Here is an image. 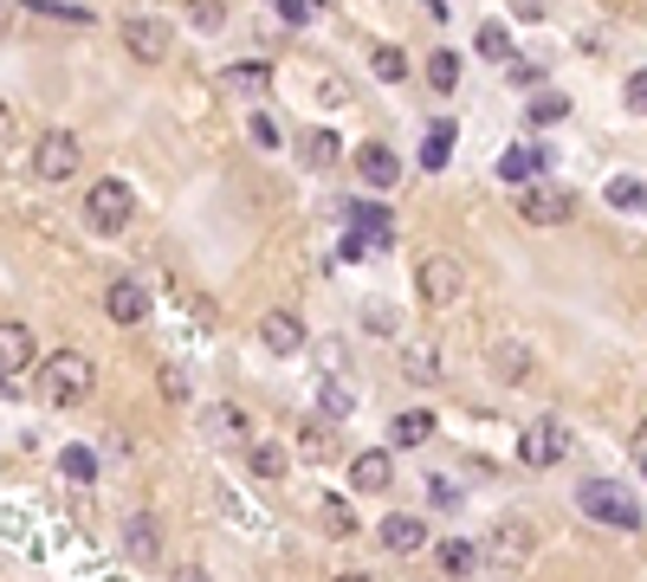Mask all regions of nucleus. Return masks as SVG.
I'll list each match as a JSON object with an SVG mask.
<instances>
[{"mask_svg": "<svg viewBox=\"0 0 647 582\" xmlns=\"http://www.w3.org/2000/svg\"><path fill=\"white\" fill-rule=\"evenodd\" d=\"M337 582H376V577H357V570H350V577H337Z\"/></svg>", "mask_w": 647, "mask_h": 582, "instance_id": "obj_50", "label": "nucleus"}, {"mask_svg": "<svg viewBox=\"0 0 647 582\" xmlns=\"http://www.w3.org/2000/svg\"><path fill=\"white\" fill-rule=\"evenodd\" d=\"M518 453H524V466H557V459L570 453V428H564L557 415H544V421L524 428V446H518Z\"/></svg>", "mask_w": 647, "mask_h": 582, "instance_id": "obj_9", "label": "nucleus"}, {"mask_svg": "<svg viewBox=\"0 0 647 582\" xmlns=\"http://www.w3.org/2000/svg\"><path fill=\"white\" fill-rule=\"evenodd\" d=\"M246 466H253L259 479H286V466H291L286 440H246Z\"/></svg>", "mask_w": 647, "mask_h": 582, "instance_id": "obj_19", "label": "nucleus"}, {"mask_svg": "<svg viewBox=\"0 0 647 582\" xmlns=\"http://www.w3.org/2000/svg\"><path fill=\"white\" fill-rule=\"evenodd\" d=\"M337 130H304V143H298V155H304V168H337Z\"/></svg>", "mask_w": 647, "mask_h": 582, "instance_id": "obj_24", "label": "nucleus"}, {"mask_svg": "<svg viewBox=\"0 0 647 582\" xmlns=\"http://www.w3.org/2000/svg\"><path fill=\"white\" fill-rule=\"evenodd\" d=\"M428 499L453 511V505H460V486H453V479H428Z\"/></svg>", "mask_w": 647, "mask_h": 582, "instance_id": "obj_41", "label": "nucleus"}, {"mask_svg": "<svg viewBox=\"0 0 647 582\" xmlns=\"http://www.w3.org/2000/svg\"><path fill=\"white\" fill-rule=\"evenodd\" d=\"M259 344H266L273 357H298V350L311 344V330H304L298 311H266V317H259Z\"/></svg>", "mask_w": 647, "mask_h": 582, "instance_id": "obj_10", "label": "nucleus"}, {"mask_svg": "<svg viewBox=\"0 0 647 582\" xmlns=\"http://www.w3.org/2000/svg\"><path fill=\"white\" fill-rule=\"evenodd\" d=\"M415 291H421V304H453V298L466 291V266H460L453 253H428V259L415 266Z\"/></svg>", "mask_w": 647, "mask_h": 582, "instance_id": "obj_5", "label": "nucleus"}, {"mask_svg": "<svg viewBox=\"0 0 647 582\" xmlns=\"http://www.w3.org/2000/svg\"><path fill=\"white\" fill-rule=\"evenodd\" d=\"M13 20H20V0H0V33H7Z\"/></svg>", "mask_w": 647, "mask_h": 582, "instance_id": "obj_48", "label": "nucleus"}, {"mask_svg": "<svg viewBox=\"0 0 647 582\" xmlns=\"http://www.w3.org/2000/svg\"><path fill=\"white\" fill-rule=\"evenodd\" d=\"M182 13H188L195 33H227V0H188Z\"/></svg>", "mask_w": 647, "mask_h": 582, "instance_id": "obj_30", "label": "nucleus"}, {"mask_svg": "<svg viewBox=\"0 0 647 582\" xmlns=\"http://www.w3.org/2000/svg\"><path fill=\"white\" fill-rule=\"evenodd\" d=\"M124 46H130V59H137V66H162V59H169V20H155V13H130V20H124Z\"/></svg>", "mask_w": 647, "mask_h": 582, "instance_id": "obj_8", "label": "nucleus"}, {"mask_svg": "<svg viewBox=\"0 0 647 582\" xmlns=\"http://www.w3.org/2000/svg\"><path fill=\"white\" fill-rule=\"evenodd\" d=\"M20 13H33V20H66V26H91V7H66V0H20Z\"/></svg>", "mask_w": 647, "mask_h": 582, "instance_id": "obj_26", "label": "nucleus"}, {"mask_svg": "<svg viewBox=\"0 0 647 582\" xmlns=\"http://www.w3.org/2000/svg\"><path fill=\"white\" fill-rule=\"evenodd\" d=\"M505 78H511V84H538V78H544V66H538V59H518V53H511V59H505Z\"/></svg>", "mask_w": 647, "mask_h": 582, "instance_id": "obj_38", "label": "nucleus"}, {"mask_svg": "<svg viewBox=\"0 0 647 582\" xmlns=\"http://www.w3.org/2000/svg\"><path fill=\"white\" fill-rule=\"evenodd\" d=\"M434 557H440V570H447V577H473V570H480V544H466V537H447Z\"/></svg>", "mask_w": 647, "mask_h": 582, "instance_id": "obj_23", "label": "nucleus"}, {"mask_svg": "<svg viewBox=\"0 0 647 582\" xmlns=\"http://www.w3.org/2000/svg\"><path fill=\"white\" fill-rule=\"evenodd\" d=\"M531 544H538V531H531L524 517H499V524H493V557H499V563H524Z\"/></svg>", "mask_w": 647, "mask_h": 582, "instance_id": "obj_16", "label": "nucleus"}, {"mask_svg": "<svg viewBox=\"0 0 647 582\" xmlns=\"http://www.w3.org/2000/svg\"><path fill=\"white\" fill-rule=\"evenodd\" d=\"M124 550H130L137 563H155V557H162V524H155L149 511H137V517L124 524Z\"/></svg>", "mask_w": 647, "mask_h": 582, "instance_id": "obj_17", "label": "nucleus"}, {"mask_svg": "<svg viewBox=\"0 0 647 582\" xmlns=\"http://www.w3.org/2000/svg\"><path fill=\"white\" fill-rule=\"evenodd\" d=\"M33 369H39V337L26 324H0V382L20 388Z\"/></svg>", "mask_w": 647, "mask_h": 582, "instance_id": "obj_7", "label": "nucleus"}, {"mask_svg": "<svg viewBox=\"0 0 647 582\" xmlns=\"http://www.w3.org/2000/svg\"><path fill=\"white\" fill-rule=\"evenodd\" d=\"M317 524H324L331 537H357V511L344 505V499H324V505H317Z\"/></svg>", "mask_w": 647, "mask_h": 582, "instance_id": "obj_33", "label": "nucleus"}, {"mask_svg": "<svg viewBox=\"0 0 647 582\" xmlns=\"http://www.w3.org/2000/svg\"><path fill=\"white\" fill-rule=\"evenodd\" d=\"M421 440H434V415H428V408L395 415V446H421Z\"/></svg>", "mask_w": 647, "mask_h": 582, "instance_id": "obj_28", "label": "nucleus"}, {"mask_svg": "<svg viewBox=\"0 0 647 582\" xmlns=\"http://www.w3.org/2000/svg\"><path fill=\"white\" fill-rule=\"evenodd\" d=\"M273 13H279L286 26H304V20H311V0H273Z\"/></svg>", "mask_w": 647, "mask_h": 582, "instance_id": "obj_39", "label": "nucleus"}, {"mask_svg": "<svg viewBox=\"0 0 647 582\" xmlns=\"http://www.w3.org/2000/svg\"><path fill=\"white\" fill-rule=\"evenodd\" d=\"M162 395H169V401H188V382H182L175 369H162Z\"/></svg>", "mask_w": 647, "mask_h": 582, "instance_id": "obj_43", "label": "nucleus"}, {"mask_svg": "<svg viewBox=\"0 0 647 582\" xmlns=\"http://www.w3.org/2000/svg\"><path fill=\"white\" fill-rule=\"evenodd\" d=\"M169 582H208V570H195V563H188V570H175Z\"/></svg>", "mask_w": 647, "mask_h": 582, "instance_id": "obj_49", "label": "nucleus"}, {"mask_svg": "<svg viewBox=\"0 0 647 582\" xmlns=\"http://www.w3.org/2000/svg\"><path fill=\"white\" fill-rule=\"evenodd\" d=\"M402 369H408V382H434V375H440V357H434L428 344H408V350H402Z\"/></svg>", "mask_w": 647, "mask_h": 582, "instance_id": "obj_35", "label": "nucleus"}, {"mask_svg": "<svg viewBox=\"0 0 647 582\" xmlns=\"http://www.w3.org/2000/svg\"><path fill=\"white\" fill-rule=\"evenodd\" d=\"M628 104H635V110H647V72L628 78Z\"/></svg>", "mask_w": 647, "mask_h": 582, "instance_id": "obj_45", "label": "nucleus"}, {"mask_svg": "<svg viewBox=\"0 0 647 582\" xmlns=\"http://www.w3.org/2000/svg\"><path fill=\"white\" fill-rule=\"evenodd\" d=\"M628 453H635V466H642V473H647V421H642V428H635V440H628Z\"/></svg>", "mask_w": 647, "mask_h": 582, "instance_id": "obj_46", "label": "nucleus"}, {"mask_svg": "<svg viewBox=\"0 0 647 582\" xmlns=\"http://www.w3.org/2000/svg\"><path fill=\"white\" fill-rule=\"evenodd\" d=\"M609 208H622V214H635V208H647V188H642V175H615V182H609Z\"/></svg>", "mask_w": 647, "mask_h": 582, "instance_id": "obj_32", "label": "nucleus"}, {"mask_svg": "<svg viewBox=\"0 0 647 582\" xmlns=\"http://www.w3.org/2000/svg\"><path fill=\"white\" fill-rule=\"evenodd\" d=\"M344 214H350V226H357L362 246H395V214H389L382 201H350Z\"/></svg>", "mask_w": 647, "mask_h": 582, "instance_id": "obj_13", "label": "nucleus"}, {"mask_svg": "<svg viewBox=\"0 0 647 582\" xmlns=\"http://www.w3.org/2000/svg\"><path fill=\"white\" fill-rule=\"evenodd\" d=\"M551 168V149H505L499 155V175L511 182V188H524V182H538Z\"/></svg>", "mask_w": 647, "mask_h": 582, "instance_id": "obj_18", "label": "nucleus"}, {"mask_svg": "<svg viewBox=\"0 0 647 582\" xmlns=\"http://www.w3.org/2000/svg\"><path fill=\"white\" fill-rule=\"evenodd\" d=\"M201 428H208V440H246V408L220 401V408H208V415H201Z\"/></svg>", "mask_w": 647, "mask_h": 582, "instance_id": "obj_22", "label": "nucleus"}, {"mask_svg": "<svg viewBox=\"0 0 647 582\" xmlns=\"http://www.w3.org/2000/svg\"><path fill=\"white\" fill-rule=\"evenodd\" d=\"M524 110H531V124H564V117H570V97H564V91H531Z\"/></svg>", "mask_w": 647, "mask_h": 582, "instance_id": "obj_31", "label": "nucleus"}, {"mask_svg": "<svg viewBox=\"0 0 647 582\" xmlns=\"http://www.w3.org/2000/svg\"><path fill=\"white\" fill-rule=\"evenodd\" d=\"M357 175L369 182V188H395V182H402V155H395L389 143H362L357 149Z\"/></svg>", "mask_w": 647, "mask_h": 582, "instance_id": "obj_14", "label": "nucleus"}, {"mask_svg": "<svg viewBox=\"0 0 647 582\" xmlns=\"http://www.w3.org/2000/svg\"><path fill=\"white\" fill-rule=\"evenodd\" d=\"M473 53H480V59H493V66H505V59H511V33H505L499 20H486V26L473 33Z\"/></svg>", "mask_w": 647, "mask_h": 582, "instance_id": "obj_27", "label": "nucleus"}, {"mask_svg": "<svg viewBox=\"0 0 647 582\" xmlns=\"http://www.w3.org/2000/svg\"><path fill=\"white\" fill-rule=\"evenodd\" d=\"M78 137L72 130H46L39 143H33V175L46 182V188H59V182H78Z\"/></svg>", "mask_w": 647, "mask_h": 582, "instance_id": "obj_4", "label": "nucleus"}, {"mask_svg": "<svg viewBox=\"0 0 647 582\" xmlns=\"http://www.w3.org/2000/svg\"><path fill=\"white\" fill-rule=\"evenodd\" d=\"M59 473H66V479H78V486H91V479H97L91 446H66V453H59Z\"/></svg>", "mask_w": 647, "mask_h": 582, "instance_id": "obj_36", "label": "nucleus"}, {"mask_svg": "<svg viewBox=\"0 0 647 582\" xmlns=\"http://www.w3.org/2000/svg\"><path fill=\"white\" fill-rule=\"evenodd\" d=\"M298 446H304V453H311V459H324V453H331V446H324V421H311V428H304V434H298Z\"/></svg>", "mask_w": 647, "mask_h": 582, "instance_id": "obj_40", "label": "nucleus"}, {"mask_svg": "<svg viewBox=\"0 0 647 582\" xmlns=\"http://www.w3.org/2000/svg\"><path fill=\"white\" fill-rule=\"evenodd\" d=\"M137 214V195H130V182H117V175H104L97 188H84V220H91V233H124Z\"/></svg>", "mask_w": 647, "mask_h": 582, "instance_id": "obj_3", "label": "nucleus"}, {"mask_svg": "<svg viewBox=\"0 0 647 582\" xmlns=\"http://www.w3.org/2000/svg\"><path fill=\"white\" fill-rule=\"evenodd\" d=\"M246 137H253L259 149H279V143H286V137H279V124H273L266 110H253V117H246Z\"/></svg>", "mask_w": 647, "mask_h": 582, "instance_id": "obj_37", "label": "nucleus"}, {"mask_svg": "<svg viewBox=\"0 0 647 582\" xmlns=\"http://www.w3.org/2000/svg\"><path fill=\"white\" fill-rule=\"evenodd\" d=\"M369 72L382 78V84H402V78H408V53H402V46H376V53H369Z\"/></svg>", "mask_w": 647, "mask_h": 582, "instance_id": "obj_29", "label": "nucleus"}, {"mask_svg": "<svg viewBox=\"0 0 647 582\" xmlns=\"http://www.w3.org/2000/svg\"><path fill=\"white\" fill-rule=\"evenodd\" d=\"M350 486H357V492H389V486H395V459H389L382 446L357 453V459H350Z\"/></svg>", "mask_w": 647, "mask_h": 582, "instance_id": "obj_15", "label": "nucleus"}, {"mask_svg": "<svg viewBox=\"0 0 647 582\" xmlns=\"http://www.w3.org/2000/svg\"><path fill=\"white\" fill-rule=\"evenodd\" d=\"M91 388H97V363H91L84 350H53V357H39V395H46L53 408H78Z\"/></svg>", "mask_w": 647, "mask_h": 582, "instance_id": "obj_1", "label": "nucleus"}, {"mask_svg": "<svg viewBox=\"0 0 647 582\" xmlns=\"http://www.w3.org/2000/svg\"><path fill=\"white\" fill-rule=\"evenodd\" d=\"M104 317H111V324H124V330H130V324H143V317H149V291L137 286V279L104 286Z\"/></svg>", "mask_w": 647, "mask_h": 582, "instance_id": "obj_12", "label": "nucleus"}, {"mask_svg": "<svg viewBox=\"0 0 647 582\" xmlns=\"http://www.w3.org/2000/svg\"><path fill=\"white\" fill-rule=\"evenodd\" d=\"M576 505L589 511L596 524H609V531H642V499L622 486V479H582V492H576Z\"/></svg>", "mask_w": 647, "mask_h": 582, "instance_id": "obj_2", "label": "nucleus"}, {"mask_svg": "<svg viewBox=\"0 0 647 582\" xmlns=\"http://www.w3.org/2000/svg\"><path fill=\"white\" fill-rule=\"evenodd\" d=\"M518 214L531 226H564V220H576V195L570 188H551V182H524L518 188Z\"/></svg>", "mask_w": 647, "mask_h": 582, "instance_id": "obj_6", "label": "nucleus"}, {"mask_svg": "<svg viewBox=\"0 0 647 582\" xmlns=\"http://www.w3.org/2000/svg\"><path fill=\"white\" fill-rule=\"evenodd\" d=\"M13 137H20V117H13V110H7V104H0V149L13 143Z\"/></svg>", "mask_w": 647, "mask_h": 582, "instance_id": "obj_44", "label": "nucleus"}, {"mask_svg": "<svg viewBox=\"0 0 647 582\" xmlns=\"http://www.w3.org/2000/svg\"><path fill=\"white\" fill-rule=\"evenodd\" d=\"M453 137H460V124H447V117L421 137V168H428V175H440V168L453 162Z\"/></svg>", "mask_w": 647, "mask_h": 582, "instance_id": "obj_20", "label": "nucleus"}, {"mask_svg": "<svg viewBox=\"0 0 647 582\" xmlns=\"http://www.w3.org/2000/svg\"><path fill=\"white\" fill-rule=\"evenodd\" d=\"M376 537H382V550H395V557H415V550H428V524H421L415 511H389Z\"/></svg>", "mask_w": 647, "mask_h": 582, "instance_id": "obj_11", "label": "nucleus"}, {"mask_svg": "<svg viewBox=\"0 0 647 582\" xmlns=\"http://www.w3.org/2000/svg\"><path fill=\"white\" fill-rule=\"evenodd\" d=\"M220 84H233V91H273V66L266 59H246V66H227Z\"/></svg>", "mask_w": 647, "mask_h": 582, "instance_id": "obj_25", "label": "nucleus"}, {"mask_svg": "<svg viewBox=\"0 0 647 582\" xmlns=\"http://www.w3.org/2000/svg\"><path fill=\"white\" fill-rule=\"evenodd\" d=\"M324 415H337V421H344V415H350V395H344V388H337V382H324Z\"/></svg>", "mask_w": 647, "mask_h": 582, "instance_id": "obj_42", "label": "nucleus"}, {"mask_svg": "<svg viewBox=\"0 0 647 582\" xmlns=\"http://www.w3.org/2000/svg\"><path fill=\"white\" fill-rule=\"evenodd\" d=\"M511 7H518V20H538V13H544L551 0H511Z\"/></svg>", "mask_w": 647, "mask_h": 582, "instance_id": "obj_47", "label": "nucleus"}, {"mask_svg": "<svg viewBox=\"0 0 647 582\" xmlns=\"http://www.w3.org/2000/svg\"><path fill=\"white\" fill-rule=\"evenodd\" d=\"M493 363H499V375H505V382H518V375L531 369V350H524V344L511 337V344H493Z\"/></svg>", "mask_w": 647, "mask_h": 582, "instance_id": "obj_34", "label": "nucleus"}, {"mask_svg": "<svg viewBox=\"0 0 647 582\" xmlns=\"http://www.w3.org/2000/svg\"><path fill=\"white\" fill-rule=\"evenodd\" d=\"M421 72H428V91H440V97H447V91H460V53H447V46H434V53H428V66H421Z\"/></svg>", "mask_w": 647, "mask_h": 582, "instance_id": "obj_21", "label": "nucleus"}]
</instances>
